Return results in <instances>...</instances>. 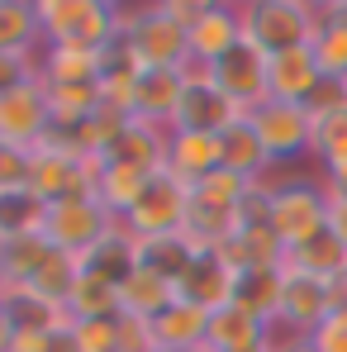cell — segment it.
Listing matches in <instances>:
<instances>
[{
	"label": "cell",
	"instance_id": "1",
	"mask_svg": "<svg viewBox=\"0 0 347 352\" xmlns=\"http://www.w3.org/2000/svg\"><path fill=\"white\" fill-rule=\"evenodd\" d=\"M43 48H100L110 53L124 29V5L105 0H34Z\"/></svg>",
	"mask_w": 347,
	"mask_h": 352
},
{
	"label": "cell",
	"instance_id": "2",
	"mask_svg": "<svg viewBox=\"0 0 347 352\" xmlns=\"http://www.w3.org/2000/svg\"><path fill=\"white\" fill-rule=\"evenodd\" d=\"M119 48L138 72H181L190 62V34L162 5H124Z\"/></svg>",
	"mask_w": 347,
	"mask_h": 352
},
{
	"label": "cell",
	"instance_id": "3",
	"mask_svg": "<svg viewBox=\"0 0 347 352\" xmlns=\"http://www.w3.org/2000/svg\"><path fill=\"white\" fill-rule=\"evenodd\" d=\"M243 38L257 43L267 58L309 48L319 34V5L309 0H243Z\"/></svg>",
	"mask_w": 347,
	"mask_h": 352
},
{
	"label": "cell",
	"instance_id": "4",
	"mask_svg": "<svg viewBox=\"0 0 347 352\" xmlns=\"http://www.w3.org/2000/svg\"><path fill=\"white\" fill-rule=\"evenodd\" d=\"M267 224L281 238L286 252L304 248L309 238H319L328 229V190H324V181H271Z\"/></svg>",
	"mask_w": 347,
	"mask_h": 352
},
{
	"label": "cell",
	"instance_id": "5",
	"mask_svg": "<svg viewBox=\"0 0 347 352\" xmlns=\"http://www.w3.org/2000/svg\"><path fill=\"white\" fill-rule=\"evenodd\" d=\"M181 81H186V91H181V105H176V115H172V129L224 133V129H233L238 119L247 115L238 100H229V96L219 91L214 67H205V62H186V67H181Z\"/></svg>",
	"mask_w": 347,
	"mask_h": 352
},
{
	"label": "cell",
	"instance_id": "6",
	"mask_svg": "<svg viewBox=\"0 0 347 352\" xmlns=\"http://www.w3.org/2000/svg\"><path fill=\"white\" fill-rule=\"evenodd\" d=\"M186 219H190V186H181L172 172H157L148 181V190L138 195V205L119 224L138 238V243H153V238L186 234Z\"/></svg>",
	"mask_w": 347,
	"mask_h": 352
},
{
	"label": "cell",
	"instance_id": "7",
	"mask_svg": "<svg viewBox=\"0 0 347 352\" xmlns=\"http://www.w3.org/2000/svg\"><path fill=\"white\" fill-rule=\"evenodd\" d=\"M115 224L119 219L96 200V195H71V200H58V205L43 210V238H48L58 252L76 257V262L110 234Z\"/></svg>",
	"mask_w": 347,
	"mask_h": 352
},
{
	"label": "cell",
	"instance_id": "8",
	"mask_svg": "<svg viewBox=\"0 0 347 352\" xmlns=\"http://www.w3.org/2000/svg\"><path fill=\"white\" fill-rule=\"evenodd\" d=\"M338 309V291L324 276H309L300 267H281V309H276V333L286 338H309L328 314Z\"/></svg>",
	"mask_w": 347,
	"mask_h": 352
},
{
	"label": "cell",
	"instance_id": "9",
	"mask_svg": "<svg viewBox=\"0 0 347 352\" xmlns=\"http://www.w3.org/2000/svg\"><path fill=\"white\" fill-rule=\"evenodd\" d=\"M48 133H53V105H48V86L38 76L0 96V143L34 153Z\"/></svg>",
	"mask_w": 347,
	"mask_h": 352
},
{
	"label": "cell",
	"instance_id": "10",
	"mask_svg": "<svg viewBox=\"0 0 347 352\" xmlns=\"http://www.w3.org/2000/svg\"><path fill=\"white\" fill-rule=\"evenodd\" d=\"M247 119H252V129H257V138H262V148H267L271 167H276V162H295V157H304V153H309V129H314L309 105L262 100L257 110H247Z\"/></svg>",
	"mask_w": 347,
	"mask_h": 352
},
{
	"label": "cell",
	"instance_id": "11",
	"mask_svg": "<svg viewBox=\"0 0 347 352\" xmlns=\"http://www.w3.org/2000/svg\"><path fill=\"white\" fill-rule=\"evenodd\" d=\"M267 67H271V58L257 48V43H238L233 53H224V58L214 62V81H219V91L229 96V100H238L243 110H257L262 100H271V91H267Z\"/></svg>",
	"mask_w": 347,
	"mask_h": 352
},
{
	"label": "cell",
	"instance_id": "12",
	"mask_svg": "<svg viewBox=\"0 0 347 352\" xmlns=\"http://www.w3.org/2000/svg\"><path fill=\"white\" fill-rule=\"evenodd\" d=\"M214 252L229 262L233 272H271V267H281V262H286L281 238L271 234V224H267L262 214H243V219H238V229H233Z\"/></svg>",
	"mask_w": 347,
	"mask_h": 352
},
{
	"label": "cell",
	"instance_id": "13",
	"mask_svg": "<svg viewBox=\"0 0 347 352\" xmlns=\"http://www.w3.org/2000/svg\"><path fill=\"white\" fill-rule=\"evenodd\" d=\"M186 34H190V62L214 67L224 53H233V48L243 43V14H238V5L205 0L200 14H195V24H190Z\"/></svg>",
	"mask_w": 347,
	"mask_h": 352
},
{
	"label": "cell",
	"instance_id": "14",
	"mask_svg": "<svg viewBox=\"0 0 347 352\" xmlns=\"http://www.w3.org/2000/svg\"><path fill=\"white\" fill-rule=\"evenodd\" d=\"M224 167V143L219 133H190V129H172V143H167V172L181 186H195L210 172Z\"/></svg>",
	"mask_w": 347,
	"mask_h": 352
},
{
	"label": "cell",
	"instance_id": "15",
	"mask_svg": "<svg viewBox=\"0 0 347 352\" xmlns=\"http://www.w3.org/2000/svg\"><path fill=\"white\" fill-rule=\"evenodd\" d=\"M324 86V72L309 48H295V53H276L267 67V91L271 100H286V105H309L314 91Z\"/></svg>",
	"mask_w": 347,
	"mask_h": 352
},
{
	"label": "cell",
	"instance_id": "16",
	"mask_svg": "<svg viewBox=\"0 0 347 352\" xmlns=\"http://www.w3.org/2000/svg\"><path fill=\"white\" fill-rule=\"evenodd\" d=\"M119 300H124V314H138V319H157L162 309H172L176 300H181V286H176L167 272H157V267H148V262H138L124 281H119Z\"/></svg>",
	"mask_w": 347,
	"mask_h": 352
},
{
	"label": "cell",
	"instance_id": "17",
	"mask_svg": "<svg viewBox=\"0 0 347 352\" xmlns=\"http://www.w3.org/2000/svg\"><path fill=\"white\" fill-rule=\"evenodd\" d=\"M205 343L214 352H267L271 348V324L252 319V314L238 309V305H219V309L210 314Z\"/></svg>",
	"mask_w": 347,
	"mask_h": 352
},
{
	"label": "cell",
	"instance_id": "18",
	"mask_svg": "<svg viewBox=\"0 0 347 352\" xmlns=\"http://www.w3.org/2000/svg\"><path fill=\"white\" fill-rule=\"evenodd\" d=\"M110 53L100 48H43L38 53V81L43 86H100Z\"/></svg>",
	"mask_w": 347,
	"mask_h": 352
},
{
	"label": "cell",
	"instance_id": "19",
	"mask_svg": "<svg viewBox=\"0 0 347 352\" xmlns=\"http://www.w3.org/2000/svg\"><path fill=\"white\" fill-rule=\"evenodd\" d=\"M157 172H148V167H133V162H115V157H96V200L124 219L133 205H138V195L148 190V181Z\"/></svg>",
	"mask_w": 347,
	"mask_h": 352
},
{
	"label": "cell",
	"instance_id": "20",
	"mask_svg": "<svg viewBox=\"0 0 347 352\" xmlns=\"http://www.w3.org/2000/svg\"><path fill=\"white\" fill-rule=\"evenodd\" d=\"M324 81H347V0H324L319 5V34L309 43Z\"/></svg>",
	"mask_w": 347,
	"mask_h": 352
},
{
	"label": "cell",
	"instance_id": "21",
	"mask_svg": "<svg viewBox=\"0 0 347 352\" xmlns=\"http://www.w3.org/2000/svg\"><path fill=\"white\" fill-rule=\"evenodd\" d=\"M62 309H67V319H71V324H81V319H119V314H124L119 281H115V276L91 272V267H81L71 295L62 300Z\"/></svg>",
	"mask_w": 347,
	"mask_h": 352
},
{
	"label": "cell",
	"instance_id": "22",
	"mask_svg": "<svg viewBox=\"0 0 347 352\" xmlns=\"http://www.w3.org/2000/svg\"><path fill=\"white\" fill-rule=\"evenodd\" d=\"M167 143H172V129H157V124L128 119V124L119 129V138L110 143L105 157H115V162H133V167H148V172H167Z\"/></svg>",
	"mask_w": 347,
	"mask_h": 352
},
{
	"label": "cell",
	"instance_id": "23",
	"mask_svg": "<svg viewBox=\"0 0 347 352\" xmlns=\"http://www.w3.org/2000/svg\"><path fill=\"white\" fill-rule=\"evenodd\" d=\"M181 91H186L181 72H143V76H138V91H133L128 119L172 129V115H176V105H181Z\"/></svg>",
	"mask_w": 347,
	"mask_h": 352
},
{
	"label": "cell",
	"instance_id": "24",
	"mask_svg": "<svg viewBox=\"0 0 347 352\" xmlns=\"http://www.w3.org/2000/svg\"><path fill=\"white\" fill-rule=\"evenodd\" d=\"M210 314L214 309H205V305H195V300H176L172 309H162L157 319H153V338H157V348H176V352H190L205 343V333H210Z\"/></svg>",
	"mask_w": 347,
	"mask_h": 352
},
{
	"label": "cell",
	"instance_id": "25",
	"mask_svg": "<svg viewBox=\"0 0 347 352\" xmlns=\"http://www.w3.org/2000/svg\"><path fill=\"white\" fill-rule=\"evenodd\" d=\"M233 281H238V272H233L219 252H200L190 262L186 281H181V295L195 300V305H205V309H219V305L233 300Z\"/></svg>",
	"mask_w": 347,
	"mask_h": 352
},
{
	"label": "cell",
	"instance_id": "26",
	"mask_svg": "<svg viewBox=\"0 0 347 352\" xmlns=\"http://www.w3.org/2000/svg\"><path fill=\"white\" fill-rule=\"evenodd\" d=\"M219 143H224V172L243 176V181H267L271 157H267V148H262V138H257V129H252L247 115L238 119L233 129H224Z\"/></svg>",
	"mask_w": 347,
	"mask_h": 352
},
{
	"label": "cell",
	"instance_id": "27",
	"mask_svg": "<svg viewBox=\"0 0 347 352\" xmlns=\"http://www.w3.org/2000/svg\"><path fill=\"white\" fill-rule=\"evenodd\" d=\"M281 267H286V262H281ZM281 267H271V272H238L229 305L247 309L252 319H262V324L276 329V309H281Z\"/></svg>",
	"mask_w": 347,
	"mask_h": 352
},
{
	"label": "cell",
	"instance_id": "28",
	"mask_svg": "<svg viewBox=\"0 0 347 352\" xmlns=\"http://www.w3.org/2000/svg\"><path fill=\"white\" fill-rule=\"evenodd\" d=\"M309 157L324 167V176L338 172V167H347V105L314 115V129H309Z\"/></svg>",
	"mask_w": 347,
	"mask_h": 352
},
{
	"label": "cell",
	"instance_id": "29",
	"mask_svg": "<svg viewBox=\"0 0 347 352\" xmlns=\"http://www.w3.org/2000/svg\"><path fill=\"white\" fill-rule=\"evenodd\" d=\"M0 53H43L38 10L29 0H0Z\"/></svg>",
	"mask_w": 347,
	"mask_h": 352
},
{
	"label": "cell",
	"instance_id": "30",
	"mask_svg": "<svg viewBox=\"0 0 347 352\" xmlns=\"http://www.w3.org/2000/svg\"><path fill=\"white\" fill-rule=\"evenodd\" d=\"M286 262L290 267H300V272H309V276H324V281H338L347 272V248L338 243V238L324 234L319 238H309L304 248H295V252H286Z\"/></svg>",
	"mask_w": 347,
	"mask_h": 352
},
{
	"label": "cell",
	"instance_id": "31",
	"mask_svg": "<svg viewBox=\"0 0 347 352\" xmlns=\"http://www.w3.org/2000/svg\"><path fill=\"white\" fill-rule=\"evenodd\" d=\"M43 200L19 190V195H5L0 200V243L5 238H24V234H43Z\"/></svg>",
	"mask_w": 347,
	"mask_h": 352
},
{
	"label": "cell",
	"instance_id": "32",
	"mask_svg": "<svg viewBox=\"0 0 347 352\" xmlns=\"http://www.w3.org/2000/svg\"><path fill=\"white\" fill-rule=\"evenodd\" d=\"M71 352H124L119 348V319H81L67 329Z\"/></svg>",
	"mask_w": 347,
	"mask_h": 352
},
{
	"label": "cell",
	"instance_id": "33",
	"mask_svg": "<svg viewBox=\"0 0 347 352\" xmlns=\"http://www.w3.org/2000/svg\"><path fill=\"white\" fill-rule=\"evenodd\" d=\"M29 172H34V153L0 143V200H5V195L29 190Z\"/></svg>",
	"mask_w": 347,
	"mask_h": 352
},
{
	"label": "cell",
	"instance_id": "34",
	"mask_svg": "<svg viewBox=\"0 0 347 352\" xmlns=\"http://www.w3.org/2000/svg\"><path fill=\"white\" fill-rule=\"evenodd\" d=\"M38 76V53H0V96Z\"/></svg>",
	"mask_w": 347,
	"mask_h": 352
},
{
	"label": "cell",
	"instance_id": "35",
	"mask_svg": "<svg viewBox=\"0 0 347 352\" xmlns=\"http://www.w3.org/2000/svg\"><path fill=\"white\" fill-rule=\"evenodd\" d=\"M314 352H347V309H333L314 333H309Z\"/></svg>",
	"mask_w": 347,
	"mask_h": 352
},
{
	"label": "cell",
	"instance_id": "36",
	"mask_svg": "<svg viewBox=\"0 0 347 352\" xmlns=\"http://www.w3.org/2000/svg\"><path fill=\"white\" fill-rule=\"evenodd\" d=\"M328 234L347 248V200L343 195H328Z\"/></svg>",
	"mask_w": 347,
	"mask_h": 352
},
{
	"label": "cell",
	"instance_id": "37",
	"mask_svg": "<svg viewBox=\"0 0 347 352\" xmlns=\"http://www.w3.org/2000/svg\"><path fill=\"white\" fill-rule=\"evenodd\" d=\"M10 338H14V314H10V305L0 300V352H10Z\"/></svg>",
	"mask_w": 347,
	"mask_h": 352
},
{
	"label": "cell",
	"instance_id": "38",
	"mask_svg": "<svg viewBox=\"0 0 347 352\" xmlns=\"http://www.w3.org/2000/svg\"><path fill=\"white\" fill-rule=\"evenodd\" d=\"M324 190H328V195H343V200H347V167H338V172L324 176Z\"/></svg>",
	"mask_w": 347,
	"mask_h": 352
},
{
	"label": "cell",
	"instance_id": "39",
	"mask_svg": "<svg viewBox=\"0 0 347 352\" xmlns=\"http://www.w3.org/2000/svg\"><path fill=\"white\" fill-rule=\"evenodd\" d=\"M333 291H338V309H347V272L333 281Z\"/></svg>",
	"mask_w": 347,
	"mask_h": 352
},
{
	"label": "cell",
	"instance_id": "40",
	"mask_svg": "<svg viewBox=\"0 0 347 352\" xmlns=\"http://www.w3.org/2000/svg\"><path fill=\"white\" fill-rule=\"evenodd\" d=\"M276 352H314V348H309V338H295V343H286V348H276Z\"/></svg>",
	"mask_w": 347,
	"mask_h": 352
},
{
	"label": "cell",
	"instance_id": "41",
	"mask_svg": "<svg viewBox=\"0 0 347 352\" xmlns=\"http://www.w3.org/2000/svg\"><path fill=\"white\" fill-rule=\"evenodd\" d=\"M5 291H10V281H5V267H0V300H5Z\"/></svg>",
	"mask_w": 347,
	"mask_h": 352
},
{
	"label": "cell",
	"instance_id": "42",
	"mask_svg": "<svg viewBox=\"0 0 347 352\" xmlns=\"http://www.w3.org/2000/svg\"><path fill=\"white\" fill-rule=\"evenodd\" d=\"M153 352H176V348H153Z\"/></svg>",
	"mask_w": 347,
	"mask_h": 352
},
{
	"label": "cell",
	"instance_id": "43",
	"mask_svg": "<svg viewBox=\"0 0 347 352\" xmlns=\"http://www.w3.org/2000/svg\"><path fill=\"white\" fill-rule=\"evenodd\" d=\"M267 352H271V348H267Z\"/></svg>",
	"mask_w": 347,
	"mask_h": 352
}]
</instances>
